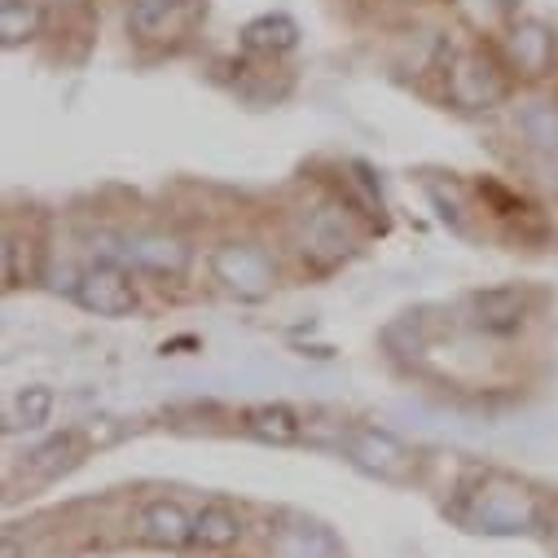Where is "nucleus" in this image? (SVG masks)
Listing matches in <instances>:
<instances>
[{
  "label": "nucleus",
  "instance_id": "16",
  "mask_svg": "<svg viewBox=\"0 0 558 558\" xmlns=\"http://www.w3.org/2000/svg\"><path fill=\"white\" fill-rule=\"evenodd\" d=\"M519 132L527 136L536 150L558 155V106L554 101H527L519 110Z\"/></svg>",
  "mask_w": 558,
  "mask_h": 558
},
{
  "label": "nucleus",
  "instance_id": "7",
  "mask_svg": "<svg viewBox=\"0 0 558 558\" xmlns=\"http://www.w3.org/2000/svg\"><path fill=\"white\" fill-rule=\"evenodd\" d=\"M449 93H453L462 106L480 110V106H497V101L506 97V80L493 71L488 58L462 53V58L453 62V71H449Z\"/></svg>",
  "mask_w": 558,
  "mask_h": 558
},
{
  "label": "nucleus",
  "instance_id": "19",
  "mask_svg": "<svg viewBox=\"0 0 558 558\" xmlns=\"http://www.w3.org/2000/svg\"><path fill=\"white\" fill-rule=\"evenodd\" d=\"M313 541H326L322 527H287L282 541H277V558H322L313 554Z\"/></svg>",
  "mask_w": 558,
  "mask_h": 558
},
{
  "label": "nucleus",
  "instance_id": "20",
  "mask_svg": "<svg viewBox=\"0 0 558 558\" xmlns=\"http://www.w3.org/2000/svg\"><path fill=\"white\" fill-rule=\"evenodd\" d=\"M0 558H27V554H23L14 541H5V549H0Z\"/></svg>",
  "mask_w": 558,
  "mask_h": 558
},
{
  "label": "nucleus",
  "instance_id": "12",
  "mask_svg": "<svg viewBox=\"0 0 558 558\" xmlns=\"http://www.w3.org/2000/svg\"><path fill=\"white\" fill-rule=\"evenodd\" d=\"M242 45L251 53H264V58H282V53H291L300 45V27L287 14H264V19L242 27Z\"/></svg>",
  "mask_w": 558,
  "mask_h": 558
},
{
  "label": "nucleus",
  "instance_id": "11",
  "mask_svg": "<svg viewBox=\"0 0 558 558\" xmlns=\"http://www.w3.org/2000/svg\"><path fill=\"white\" fill-rule=\"evenodd\" d=\"M242 536H246V523H242V514H238L229 501H207V506L194 510V545H198V549L225 554V549H233Z\"/></svg>",
  "mask_w": 558,
  "mask_h": 558
},
{
  "label": "nucleus",
  "instance_id": "14",
  "mask_svg": "<svg viewBox=\"0 0 558 558\" xmlns=\"http://www.w3.org/2000/svg\"><path fill=\"white\" fill-rule=\"evenodd\" d=\"M53 404H58L53 387H45V383H36V387H23V391L10 400V409H5V427H10V432H23V427H40V423H49Z\"/></svg>",
  "mask_w": 558,
  "mask_h": 558
},
{
  "label": "nucleus",
  "instance_id": "18",
  "mask_svg": "<svg viewBox=\"0 0 558 558\" xmlns=\"http://www.w3.org/2000/svg\"><path fill=\"white\" fill-rule=\"evenodd\" d=\"M36 282V242L23 238V233H10L5 238V287H27Z\"/></svg>",
  "mask_w": 558,
  "mask_h": 558
},
{
  "label": "nucleus",
  "instance_id": "2",
  "mask_svg": "<svg viewBox=\"0 0 558 558\" xmlns=\"http://www.w3.org/2000/svg\"><path fill=\"white\" fill-rule=\"evenodd\" d=\"M75 300L97 317H128L136 308V287L119 264H93L75 282Z\"/></svg>",
  "mask_w": 558,
  "mask_h": 558
},
{
  "label": "nucleus",
  "instance_id": "8",
  "mask_svg": "<svg viewBox=\"0 0 558 558\" xmlns=\"http://www.w3.org/2000/svg\"><path fill=\"white\" fill-rule=\"evenodd\" d=\"M128 264L155 277H181L190 268V246L177 233H142L128 242Z\"/></svg>",
  "mask_w": 558,
  "mask_h": 558
},
{
  "label": "nucleus",
  "instance_id": "3",
  "mask_svg": "<svg viewBox=\"0 0 558 558\" xmlns=\"http://www.w3.org/2000/svg\"><path fill=\"white\" fill-rule=\"evenodd\" d=\"M132 532L159 549H185L194 545V510H185L177 497H155L132 514Z\"/></svg>",
  "mask_w": 558,
  "mask_h": 558
},
{
  "label": "nucleus",
  "instance_id": "15",
  "mask_svg": "<svg viewBox=\"0 0 558 558\" xmlns=\"http://www.w3.org/2000/svg\"><path fill=\"white\" fill-rule=\"evenodd\" d=\"M510 49H514V62L527 75H541L549 66V58H554V36L545 27H536V23H523V27H514Z\"/></svg>",
  "mask_w": 558,
  "mask_h": 558
},
{
  "label": "nucleus",
  "instance_id": "5",
  "mask_svg": "<svg viewBox=\"0 0 558 558\" xmlns=\"http://www.w3.org/2000/svg\"><path fill=\"white\" fill-rule=\"evenodd\" d=\"M343 445H348L352 462L365 466V471L378 475V480H409V475H413V453H409L400 440L383 436V432L352 427V432H343Z\"/></svg>",
  "mask_w": 558,
  "mask_h": 558
},
{
  "label": "nucleus",
  "instance_id": "17",
  "mask_svg": "<svg viewBox=\"0 0 558 558\" xmlns=\"http://www.w3.org/2000/svg\"><path fill=\"white\" fill-rule=\"evenodd\" d=\"M40 27V14L32 0H5V10H0V36H5V49H19L23 40H32Z\"/></svg>",
  "mask_w": 558,
  "mask_h": 558
},
{
  "label": "nucleus",
  "instance_id": "6",
  "mask_svg": "<svg viewBox=\"0 0 558 558\" xmlns=\"http://www.w3.org/2000/svg\"><path fill=\"white\" fill-rule=\"evenodd\" d=\"M356 246V233L348 225V216L339 207H317L304 216V233H300V251L317 264H339L348 251Z\"/></svg>",
  "mask_w": 558,
  "mask_h": 558
},
{
  "label": "nucleus",
  "instance_id": "4",
  "mask_svg": "<svg viewBox=\"0 0 558 558\" xmlns=\"http://www.w3.org/2000/svg\"><path fill=\"white\" fill-rule=\"evenodd\" d=\"M527 317V291L519 287H488L466 300V322L480 335H514Z\"/></svg>",
  "mask_w": 558,
  "mask_h": 558
},
{
  "label": "nucleus",
  "instance_id": "10",
  "mask_svg": "<svg viewBox=\"0 0 558 558\" xmlns=\"http://www.w3.org/2000/svg\"><path fill=\"white\" fill-rule=\"evenodd\" d=\"M242 427L264 445H300V440H308V423L291 404H251V409H242Z\"/></svg>",
  "mask_w": 558,
  "mask_h": 558
},
{
  "label": "nucleus",
  "instance_id": "9",
  "mask_svg": "<svg viewBox=\"0 0 558 558\" xmlns=\"http://www.w3.org/2000/svg\"><path fill=\"white\" fill-rule=\"evenodd\" d=\"M185 10L190 0H128V36L142 45L168 40L185 23Z\"/></svg>",
  "mask_w": 558,
  "mask_h": 558
},
{
  "label": "nucleus",
  "instance_id": "13",
  "mask_svg": "<svg viewBox=\"0 0 558 558\" xmlns=\"http://www.w3.org/2000/svg\"><path fill=\"white\" fill-rule=\"evenodd\" d=\"M75 462H80V436L66 432V436H53L49 445H40V449L27 458V475L40 480V484H49V480H58L62 471H71Z\"/></svg>",
  "mask_w": 558,
  "mask_h": 558
},
{
  "label": "nucleus",
  "instance_id": "1",
  "mask_svg": "<svg viewBox=\"0 0 558 558\" xmlns=\"http://www.w3.org/2000/svg\"><path fill=\"white\" fill-rule=\"evenodd\" d=\"M211 272H216V282L225 291H233L242 300H259L277 282V268H272L268 251L264 246H251V242H225V246H216Z\"/></svg>",
  "mask_w": 558,
  "mask_h": 558
}]
</instances>
